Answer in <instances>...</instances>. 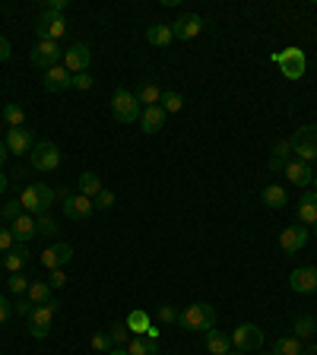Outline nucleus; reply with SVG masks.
Here are the masks:
<instances>
[{
  "mask_svg": "<svg viewBox=\"0 0 317 355\" xmlns=\"http://www.w3.org/2000/svg\"><path fill=\"white\" fill-rule=\"evenodd\" d=\"M127 355H158V340H146V336H130Z\"/></svg>",
  "mask_w": 317,
  "mask_h": 355,
  "instance_id": "obj_30",
  "label": "nucleus"
},
{
  "mask_svg": "<svg viewBox=\"0 0 317 355\" xmlns=\"http://www.w3.org/2000/svg\"><path fill=\"white\" fill-rule=\"evenodd\" d=\"M298 226H317V190H305L298 200Z\"/></svg>",
  "mask_w": 317,
  "mask_h": 355,
  "instance_id": "obj_20",
  "label": "nucleus"
},
{
  "mask_svg": "<svg viewBox=\"0 0 317 355\" xmlns=\"http://www.w3.org/2000/svg\"><path fill=\"white\" fill-rule=\"evenodd\" d=\"M29 61L32 67H42V70H51L64 61V51H61V42H35L29 51Z\"/></svg>",
  "mask_w": 317,
  "mask_h": 355,
  "instance_id": "obj_8",
  "label": "nucleus"
},
{
  "mask_svg": "<svg viewBox=\"0 0 317 355\" xmlns=\"http://www.w3.org/2000/svg\"><path fill=\"white\" fill-rule=\"evenodd\" d=\"M289 156H292V143H289V140H276L273 159H270V172H282V168L289 165Z\"/></svg>",
  "mask_w": 317,
  "mask_h": 355,
  "instance_id": "obj_29",
  "label": "nucleus"
},
{
  "mask_svg": "<svg viewBox=\"0 0 317 355\" xmlns=\"http://www.w3.org/2000/svg\"><path fill=\"white\" fill-rule=\"evenodd\" d=\"M57 308H61L57 298H51L48 304H35V308H32V314L26 320H29V333L35 340H45L48 333H51V320H54V314H57Z\"/></svg>",
  "mask_w": 317,
  "mask_h": 355,
  "instance_id": "obj_4",
  "label": "nucleus"
},
{
  "mask_svg": "<svg viewBox=\"0 0 317 355\" xmlns=\"http://www.w3.org/2000/svg\"><path fill=\"white\" fill-rule=\"evenodd\" d=\"M146 42H150L152 48H168L174 42V32H172V26H165V23H156V26H150L146 29Z\"/></svg>",
  "mask_w": 317,
  "mask_h": 355,
  "instance_id": "obj_25",
  "label": "nucleus"
},
{
  "mask_svg": "<svg viewBox=\"0 0 317 355\" xmlns=\"http://www.w3.org/2000/svg\"><path fill=\"white\" fill-rule=\"evenodd\" d=\"M311 232H314V235H317V226H314V228H311Z\"/></svg>",
  "mask_w": 317,
  "mask_h": 355,
  "instance_id": "obj_57",
  "label": "nucleus"
},
{
  "mask_svg": "<svg viewBox=\"0 0 317 355\" xmlns=\"http://www.w3.org/2000/svg\"><path fill=\"white\" fill-rule=\"evenodd\" d=\"M92 86H96V80H92L89 76V70H86V73H76L73 76V86H70V89H80V92H89Z\"/></svg>",
  "mask_w": 317,
  "mask_h": 355,
  "instance_id": "obj_42",
  "label": "nucleus"
},
{
  "mask_svg": "<svg viewBox=\"0 0 317 355\" xmlns=\"http://www.w3.org/2000/svg\"><path fill=\"white\" fill-rule=\"evenodd\" d=\"M178 324H181L184 330L206 333V330H212V327H216V308H212V304H206V302H194V304H188V308L178 314Z\"/></svg>",
  "mask_w": 317,
  "mask_h": 355,
  "instance_id": "obj_1",
  "label": "nucleus"
},
{
  "mask_svg": "<svg viewBox=\"0 0 317 355\" xmlns=\"http://www.w3.org/2000/svg\"><path fill=\"white\" fill-rule=\"evenodd\" d=\"M32 146H35V140H32V134L26 127H10L7 130V149L13 152V156H29Z\"/></svg>",
  "mask_w": 317,
  "mask_h": 355,
  "instance_id": "obj_17",
  "label": "nucleus"
},
{
  "mask_svg": "<svg viewBox=\"0 0 317 355\" xmlns=\"http://www.w3.org/2000/svg\"><path fill=\"white\" fill-rule=\"evenodd\" d=\"M282 172H286V178L295 184V188H308V184L314 181V172H311L308 162H298V159H295V162H289Z\"/></svg>",
  "mask_w": 317,
  "mask_h": 355,
  "instance_id": "obj_21",
  "label": "nucleus"
},
{
  "mask_svg": "<svg viewBox=\"0 0 317 355\" xmlns=\"http://www.w3.org/2000/svg\"><path fill=\"white\" fill-rule=\"evenodd\" d=\"M127 330H130V336H146V330L152 327V318L146 314V311H130L127 314Z\"/></svg>",
  "mask_w": 317,
  "mask_h": 355,
  "instance_id": "obj_27",
  "label": "nucleus"
},
{
  "mask_svg": "<svg viewBox=\"0 0 317 355\" xmlns=\"http://www.w3.org/2000/svg\"><path fill=\"white\" fill-rule=\"evenodd\" d=\"M10 314H13V308H10V302H7V295H0V327L10 320Z\"/></svg>",
  "mask_w": 317,
  "mask_h": 355,
  "instance_id": "obj_47",
  "label": "nucleus"
},
{
  "mask_svg": "<svg viewBox=\"0 0 317 355\" xmlns=\"http://www.w3.org/2000/svg\"><path fill=\"white\" fill-rule=\"evenodd\" d=\"M308 238H311L308 226H286L280 235V244L286 254H295V251H302L305 244H308Z\"/></svg>",
  "mask_w": 317,
  "mask_h": 355,
  "instance_id": "obj_14",
  "label": "nucleus"
},
{
  "mask_svg": "<svg viewBox=\"0 0 317 355\" xmlns=\"http://www.w3.org/2000/svg\"><path fill=\"white\" fill-rule=\"evenodd\" d=\"M7 289H10L13 295H26V292H29V280H26L23 273H10Z\"/></svg>",
  "mask_w": 317,
  "mask_h": 355,
  "instance_id": "obj_38",
  "label": "nucleus"
},
{
  "mask_svg": "<svg viewBox=\"0 0 317 355\" xmlns=\"http://www.w3.org/2000/svg\"><path fill=\"white\" fill-rule=\"evenodd\" d=\"M158 324H178V311L172 308V304H158Z\"/></svg>",
  "mask_w": 317,
  "mask_h": 355,
  "instance_id": "obj_43",
  "label": "nucleus"
},
{
  "mask_svg": "<svg viewBox=\"0 0 317 355\" xmlns=\"http://www.w3.org/2000/svg\"><path fill=\"white\" fill-rule=\"evenodd\" d=\"M311 184H314V190H317V172H314V181H311Z\"/></svg>",
  "mask_w": 317,
  "mask_h": 355,
  "instance_id": "obj_56",
  "label": "nucleus"
},
{
  "mask_svg": "<svg viewBox=\"0 0 317 355\" xmlns=\"http://www.w3.org/2000/svg\"><path fill=\"white\" fill-rule=\"evenodd\" d=\"M289 286H292V292H298V295L317 292V266H298V270H292Z\"/></svg>",
  "mask_w": 317,
  "mask_h": 355,
  "instance_id": "obj_13",
  "label": "nucleus"
},
{
  "mask_svg": "<svg viewBox=\"0 0 317 355\" xmlns=\"http://www.w3.org/2000/svg\"><path fill=\"white\" fill-rule=\"evenodd\" d=\"M92 349H96V352H102V355H108L114 349L111 336H108V333H96V336H92Z\"/></svg>",
  "mask_w": 317,
  "mask_h": 355,
  "instance_id": "obj_40",
  "label": "nucleus"
},
{
  "mask_svg": "<svg viewBox=\"0 0 317 355\" xmlns=\"http://www.w3.org/2000/svg\"><path fill=\"white\" fill-rule=\"evenodd\" d=\"M32 308H35V304H32L29 302V298H26V295H23V298H19V302H16V314H23V318H29V314H32Z\"/></svg>",
  "mask_w": 317,
  "mask_h": 355,
  "instance_id": "obj_48",
  "label": "nucleus"
},
{
  "mask_svg": "<svg viewBox=\"0 0 317 355\" xmlns=\"http://www.w3.org/2000/svg\"><path fill=\"white\" fill-rule=\"evenodd\" d=\"M3 121H7L10 127H26V111H23V105H16V102H7V105H3Z\"/></svg>",
  "mask_w": 317,
  "mask_h": 355,
  "instance_id": "obj_35",
  "label": "nucleus"
},
{
  "mask_svg": "<svg viewBox=\"0 0 317 355\" xmlns=\"http://www.w3.org/2000/svg\"><path fill=\"white\" fill-rule=\"evenodd\" d=\"M289 143H292V152L298 156V162H314L317 159V127L308 124V127H298L295 136H289Z\"/></svg>",
  "mask_w": 317,
  "mask_h": 355,
  "instance_id": "obj_5",
  "label": "nucleus"
},
{
  "mask_svg": "<svg viewBox=\"0 0 317 355\" xmlns=\"http://www.w3.org/2000/svg\"><path fill=\"white\" fill-rule=\"evenodd\" d=\"M134 95H136V102H140L143 108H152V105H158V102H162V89H158L156 83H150V80L136 86Z\"/></svg>",
  "mask_w": 317,
  "mask_h": 355,
  "instance_id": "obj_26",
  "label": "nucleus"
},
{
  "mask_svg": "<svg viewBox=\"0 0 317 355\" xmlns=\"http://www.w3.org/2000/svg\"><path fill=\"white\" fill-rule=\"evenodd\" d=\"M203 16H197V13H181L178 19L172 23V32L174 38H181V42H190V38H197L200 32H203Z\"/></svg>",
  "mask_w": 317,
  "mask_h": 355,
  "instance_id": "obj_12",
  "label": "nucleus"
},
{
  "mask_svg": "<svg viewBox=\"0 0 317 355\" xmlns=\"http://www.w3.org/2000/svg\"><path fill=\"white\" fill-rule=\"evenodd\" d=\"M108 355H127V349H124V346H114V349H111V352H108Z\"/></svg>",
  "mask_w": 317,
  "mask_h": 355,
  "instance_id": "obj_55",
  "label": "nucleus"
},
{
  "mask_svg": "<svg viewBox=\"0 0 317 355\" xmlns=\"http://www.w3.org/2000/svg\"><path fill=\"white\" fill-rule=\"evenodd\" d=\"M228 340H232L235 352H260V346H264V330L257 324H242V327H235V333Z\"/></svg>",
  "mask_w": 317,
  "mask_h": 355,
  "instance_id": "obj_6",
  "label": "nucleus"
},
{
  "mask_svg": "<svg viewBox=\"0 0 317 355\" xmlns=\"http://www.w3.org/2000/svg\"><path fill=\"white\" fill-rule=\"evenodd\" d=\"M92 212H96V206H92V200L89 197H83V194H73L67 203H64V216L73 219V222H86Z\"/></svg>",
  "mask_w": 317,
  "mask_h": 355,
  "instance_id": "obj_15",
  "label": "nucleus"
},
{
  "mask_svg": "<svg viewBox=\"0 0 317 355\" xmlns=\"http://www.w3.org/2000/svg\"><path fill=\"white\" fill-rule=\"evenodd\" d=\"M3 162H7V143L0 140V165H3Z\"/></svg>",
  "mask_w": 317,
  "mask_h": 355,
  "instance_id": "obj_54",
  "label": "nucleus"
},
{
  "mask_svg": "<svg viewBox=\"0 0 317 355\" xmlns=\"http://www.w3.org/2000/svg\"><path fill=\"white\" fill-rule=\"evenodd\" d=\"M92 206H96V210H111V206H114V194H111V190H102V194L92 200Z\"/></svg>",
  "mask_w": 317,
  "mask_h": 355,
  "instance_id": "obj_44",
  "label": "nucleus"
},
{
  "mask_svg": "<svg viewBox=\"0 0 317 355\" xmlns=\"http://www.w3.org/2000/svg\"><path fill=\"white\" fill-rule=\"evenodd\" d=\"M7 184H10V178H7V174H3V172H0V197L7 194Z\"/></svg>",
  "mask_w": 317,
  "mask_h": 355,
  "instance_id": "obj_52",
  "label": "nucleus"
},
{
  "mask_svg": "<svg viewBox=\"0 0 317 355\" xmlns=\"http://www.w3.org/2000/svg\"><path fill=\"white\" fill-rule=\"evenodd\" d=\"M48 286H51V289L67 286V273H64V270H51V276H48Z\"/></svg>",
  "mask_w": 317,
  "mask_h": 355,
  "instance_id": "obj_46",
  "label": "nucleus"
},
{
  "mask_svg": "<svg viewBox=\"0 0 317 355\" xmlns=\"http://www.w3.org/2000/svg\"><path fill=\"white\" fill-rule=\"evenodd\" d=\"M146 340H158V327H156V324H152L150 330H146Z\"/></svg>",
  "mask_w": 317,
  "mask_h": 355,
  "instance_id": "obj_53",
  "label": "nucleus"
},
{
  "mask_svg": "<svg viewBox=\"0 0 317 355\" xmlns=\"http://www.w3.org/2000/svg\"><path fill=\"white\" fill-rule=\"evenodd\" d=\"M38 232L48 235V238H54V235H57V226H54L51 216H38Z\"/></svg>",
  "mask_w": 317,
  "mask_h": 355,
  "instance_id": "obj_45",
  "label": "nucleus"
},
{
  "mask_svg": "<svg viewBox=\"0 0 317 355\" xmlns=\"http://www.w3.org/2000/svg\"><path fill=\"white\" fill-rule=\"evenodd\" d=\"M295 340H311V336H314L317 333V320L311 318V314H302V318L295 320Z\"/></svg>",
  "mask_w": 317,
  "mask_h": 355,
  "instance_id": "obj_34",
  "label": "nucleus"
},
{
  "mask_svg": "<svg viewBox=\"0 0 317 355\" xmlns=\"http://www.w3.org/2000/svg\"><path fill=\"white\" fill-rule=\"evenodd\" d=\"M260 200H264L270 210H282V206L289 203V194H286V188H282V184H266Z\"/></svg>",
  "mask_w": 317,
  "mask_h": 355,
  "instance_id": "obj_28",
  "label": "nucleus"
},
{
  "mask_svg": "<svg viewBox=\"0 0 317 355\" xmlns=\"http://www.w3.org/2000/svg\"><path fill=\"white\" fill-rule=\"evenodd\" d=\"M165 118L168 114L162 111V105L143 108V114H140V127H143V134H158V130L165 127Z\"/></svg>",
  "mask_w": 317,
  "mask_h": 355,
  "instance_id": "obj_22",
  "label": "nucleus"
},
{
  "mask_svg": "<svg viewBox=\"0 0 317 355\" xmlns=\"http://www.w3.org/2000/svg\"><path fill=\"white\" fill-rule=\"evenodd\" d=\"M158 105H162V111L165 114H172V111H181L184 108V98H181V92H162V102H158Z\"/></svg>",
  "mask_w": 317,
  "mask_h": 355,
  "instance_id": "obj_37",
  "label": "nucleus"
},
{
  "mask_svg": "<svg viewBox=\"0 0 317 355\" xmlns=\"http://www.w3.org/2000/svg\"><path fill=\"white\" fill-rule=\"evenodd\" d=\"M108 336H111L114 346H127V343H130V330H127V324H114L111 330H108Z\"/></svg>",
  "mask_w": 317,
  "mask_h": 355,
  "instance_id": "obj_39",
  "label": "nucleus"
},
{
  "mask_svg": "<svg viewBox=\"0 0 317 355\" xmlns=\"http://www.w3.org/2000/svg\"><path fill=\"white\" fill-rule=\"evenodd\" d=\"M273 61L280 64V70H282L286 80H302L305 70H308V57H305L302 48H286V51L276 54Z\"/></svg>",
  "mask_w": 317,
  "mask_h": 355,
  "instance_id": "obj_9",
  "label": "nucleus"
},
{
  "mask_svg": "<svg viewBox=\"0 0 317 355\" xmlns=\"http://www.w3.org/2000/svg\"><path fill=\"white\" fill-rule=\"evenodd\" d=\"M273 355H305L302 340H295V336H280V340L273 343Z\"/></svg>",
  "mask_w": 317,
  "mask_h": 355,
  "instance_id": "obj_33",
  "label": "nucleus"
},
{
  "mask_svg": "<svg viewBox=\"0 0 317 355\" xmlns=\"http://www.w3.org/2000/svg\"><path fill=\"white\" fill-rule=\"evenodd\" d=\"M45 89L48 92H67L70 86H73V73H70L64 64H57V67H51V70H45Z\"/></svg>",
  "mask_w": 317,
  "mask_h": 355,
  "instance_id": "obj_16",
  "label": "nucleus"
},
{
  "mask_svg": "<svg viewBox=\"0 0 317 355\" xmlns=\"http://www.w3.org/2000/svg\"><path fill=\"white\" fill-rule=\"evenodd\" d=\"M16 248V238H13V228H0V254H10Z\"/></svg>",
  "mask_w": 317,
  "mask_h": 355,
  "instance_id": "obj_41",
  "label": "nucleus"
},
{
  "mask_svg": "<svg viewBox=\"0 0 317 355\" xmlns=\"http://www.w3.org/2000/svg\"><path fill=\"white\" fill-rule=\"evenodd\" d=\"M13 238H16V244H29L32 238L38 235V222H35V216H29V212H23L19 219L13 222Z\"/></svg>",
  "mask_w": 317,
  "mask_h": 355,
  "instance_id": "obj_19",
  "label": "nucleus"
},
{
  "mask_svg": "<svg viewBox=\"0 0 317 355\" xmlns=\"http://www.w3.org/2000/svg\"><path fill=\"white\" fill-rule=\"evenodd\" d=\"M35 35L38 42H61L64 35H67V23H64V16L61 13H42L38 16V23H35Z\"/></svg>",
  "mask_w": 317,
  "mask_h": 355,
  "instance_id": "obj_10",
  "label": "nucleus"
},
{
  "mask_svg": "<svg viewBox=\"0 0 317 355\" xmlns=\"http://www.w3.org/2000/svg\"><path fill=\"white\" fill-rule=\"evenodd\" d=\"M26 298H29L32 304H48L54 298V289L48 286V282H29V292H26Z\"/></svg>",
  "mask_w": 317,
  "mask_h": 355,
  "instance_id": "obj_32",
  "label": "nucleus"
},
{
  "mask_svg": "<svg viewBox=\"0 0 317 355\" xmlns=\"http://www.w3.org/2000/svg\"><path fill=\"white\" fill-rule=\"evenodd\" d=\"M111 114L118 124H136L140 121V114H143V105L136 102V95L130 89H114L111 95Z\"/></svg>",
  "mask_w": 317,
  "mask_h": 355,
  "instance_id": "obj_2",
  "label": "nucleus"
},
{
  "mask_svg": "<svg viewBox=\"0 0 317 355\" xmlns=\"http://www.w3.org/2000/svg\"><path fill=\"white\" fill-rule=\"evenodd\" d=\"M48 13H64L67 10V0H48Z\"/></svg>",
  "mask_w": 317,
  "mask_h": 355,
  "instance_id": "obj_50",
  "label": "nucleus"
},
{
  "mask_svg": "<svg viewBox=\"0 0 317 355\" xmlns=\"http://www.w3.org/2000/svg\"><path fill=\"white\" fill-rule=\"evenodd\" d=\"M23 203H19V200H7V203L0 206V219L7 222V226H13L16 219H19V216H23Z\"/></svg>",
  "mask_w": 317,
  "mask_h": 355,
  "instance_id": "obj_36",
  "label": "nucleus"
},
{
  "mask_svg": "<svg viewBox=\"0 0 317 355\" xmlns=\"http://www.w3.org/2000/svg\"><path fill=\"white\" fill-rule=\"evenodd\" d=\"M206 349H210V355H235L232 340H228L226 333L216 330V327H212V330H206Z\"/></svg>",
  "mask_w": 317,
  "mask_h": 355,
  "instance_id": "obj_24",
  "label": "nucleus"
},
{
  "mask_svg": "<svg viewBox=\"0 0 317 355\" xmlns=\"http://www.w3.org/2000/svg\"><path fill=\"white\" fill-rule=\"evenodd\" d=\"M89 61H92V51H89V45L86 42H76V45H70L67 51H64V67L70 70V73H86L89 70Z\"/></svg>",
  "mask_w": 317,
  "mask_h": 355,
  "instance_id": "obj_11",
  "label": "nucleus"
},
{
  "mask_svg": "<svg viewBox=\"0 0 317 355\" xmlns=\"http://www.w3.org/2000/svg\"><path fill=\"white\" fill-rule=\"evenodd\" d=\"M19 203H23V210L29 216H48V210L54 203V188H48V184H29L23 190V197H19Z\"/></svg>",
  "mask_w": 317,
  "mask_h": 355,
  "instance_id": "obj_3",
  "label": "nucleus"
},
{
  "mask_svg": "<svg viewBox=\"0 0 317 355\" xmlns=\"http://www.w3.org/2000/svg\"><path fill=\"white\" fill-rule=\"evenodd\" d=\"M73 260V248L70 244H51V248L42 251V264L48 266V270H61L64 264H70Z\"/></svg>",
  "mask_w": 317,
  "mask_h": 355,
  "instance_id": "obj_18",
  "label": "nucleus"
},
{
  "mask_svg": "<svg viewBox=\"0 0 317 355\" xmlns=\"http://www.w3.org/2000/svg\"><path fill=\"white\" fill-rule=\"evenodd\" d=\"M102 190H105V188H102V178H98L96 172H83V174H80V194H83V197L96 200Z\"/></svg>",
  "mask_w": 317,
  "mask_h": 355,
  "instance_id": "obj_31",
  "label": "nucleus"
},
{
  "mask_svg": "<svg viewBox=\"0 0 317 355\" xmlns=\"http://www.w3.org/2000/svg\"><path fill=\"white\" fill-rule=\"evenodd\" d=\"M70 197H73V194H70L67 188H57V190H54V200H61V203H67Z\"/></svg>",
  "mask_w": 317,
  "mask_h": 355,
  "instance_id": "obj_51",
  "label": "nucleus"
},
{
  "mask_svg": "<svg viewBox=\"0 0 317 355\" xmlns=\"http://www.w3.org/2000/svg\"><path fill=\"white\" fill-rule=\"evenodd\" d=\"M270 355H273V352H270Z\"/></svg>",
  "mask_w": 317,
  "mask_h": 355,
  "instance_id": "obj_58",
  "label": "nucleus"
},
{
  "mask_svg": "<svg viewBox=\"0 0 317 355\" xmlns=\"http://www.w3.org/2000/svg\"><path fill=\"white\" fill-rule=\"evenodd\" d=\"M10 54H13V48H10L7 35H0V61H10Z\"/></svg>",
  "mask_w": 317,
  "mask_h": 355,
  "instance_id": "obj_49",
  "label": "nucleus"
},
{
  "mask_svg": "<svg viewBox=\"0 0 317 355\" xmlns=\"http://www.w3.org/2000/svg\"><path fill=\"white\" fill-rule=\"evenodd\" d=\"M29 156H32V168L42 172V174L57 172V165H61V149H57L54 143H48V140H42V143L32 146Z\"/></svg>",
  "mask_w": 317,
  "mask_h": 355,
  "instance_id": "obj_7",
  "label": "nucleus"
},
{
  "mask_svg": "<svg viewBox=\"0 0 317 355\" xmlns=\"http://www.w3.org/2000/svg\"><path fill=\"white\" fill-rule=\"evenodd\" d=\"M29 248H26V244H16L13 251H10V254H3V260H0V264H3V270L7 273H23V266L29 264Z\"/></svg>",
  "mask_w": 317,
  "mask_h": 355,
  "instance_id": "obj_23",
  "label": "nucleus"
}]
</instances>
